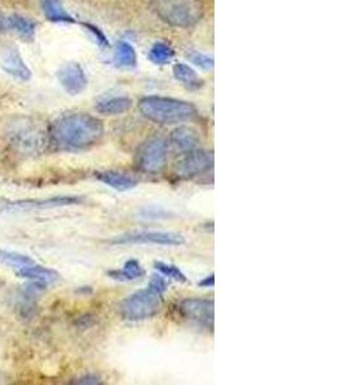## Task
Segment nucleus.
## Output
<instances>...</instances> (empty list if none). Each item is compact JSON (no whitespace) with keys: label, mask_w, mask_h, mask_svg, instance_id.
Returning a JSON list of instances; mask_svg holds the SVG:
<instances>
[{"label":"nucleus","mask_w":343,"mask_h":385,"mask_svg":"<svg viewBox=\"0 0 343 385\" xmlns=\"http://www.w3.org/2000/svg\"><path fill=\"white\" fill-rule=\"evenodd\" d=\"M95 177L102 183L108 185L110 188L117 190V192L132 190L139 184V180L130 173L113 171V170L97 173H95Z\"/></svg>","instance_id":"ddd939ff"},{"label":"nucleus","mask_w":343,"mask_h":385,"mask_svg":"<svg viewBox=\"0 0 343 385\" xmlns=\"http://www.w3.org/2000/svg\"><path fill=\"white\" fill-rule=\"evenodd\" d=\"M62 88L71 95H78L88 86V77L79 63L69 62L63 64L57 73Z\"/></svg>","instance_id":"9b49d317"},{"label":"nucleus","mask_w":343,"mask_h":385,"mask_svg":"<svg viewBox=\"0 0 343 385\" xmlns=\"http://www.w3.org/2000/svg\"><path fill=\"white\" fill-rule=\"evenodd\" d=\"M0 67L3 71L21 82H27L31 79L30 69L16 47H7L0 53Z\"/></svg>","instance_id":"f8f14e48"},{"label":"nucleus","mask_w":343,"mask_h":385,"mask_svg":"<svg viewBox=\"0 0 343 385\" xmlns=\"http://www.w3.org/2000/svg\"><path fill=\"white\" fill-rule=\"evenodd\" d=\"M188 58L189 61L192 62L193 64L201 67V69H212L213 67V60H212L210 55L204 54V53H201V51H191L188 54Z\"/></svg>","instance_id":"393cba45"},{"label":"nucleus","mask_w":343,"mask_h":385,"mask_svg":"<svg viewBox=\"0 0 343 385\" xmlns=\"http://www.w3.org/2000/svg\"><path fill=\"white\" fill-rule=\"evenodd\" d=\"M104 134L103 122L89 113H67L58 117L49 127L48 138L58 151L76 152L94 147Z\"/></svg>","instance_id":"f257e3e1"},{"label":"nucleus","mask_w":343,"mask_h":385,"mask_svg":"<svg viewBox=\"0 0 343 385\" xmlns=\"http://www.w3.org/2000/svg\"><path fill=\"white\" fill-rule=\"evenodd\" d=\"M170 144L175 151L187 154V153L193 152L198 148L200 136L191 127L182 126V127H178L176 130L172 132Z\"/></svg>","instance_id":"4468645a"},{"label":"nucleus","mask_w":343,"mask_h":385,"mask_svg":"<svg viewBox=\"0 0 343 385\" xmlns=\"http://www.w3.org/2000/svg\"><path fill=\"white\" fill-rule=\"evenodd\" d=\"M7 136L20 151L36 152L45 144V132L36 122L27 117H17L8 123Z\"/></svg>","instance_id":"39448f33"},{"label":"nucleus","mask_w":343,"mask_h":385,"mask_svg":"<svg viewBox=\"0 0 343 385\" xmlns=\"http://www.w3.org/2000/svg\"><path fill=\"white\" fill-rule=\"evenodd\" d=\"M3 30H7V26H5V17L0 16V32Z\"/></svg>","instance_id":"c756f323"},{"label":"nucleus","mask_w":343,"mask_h":385,"mask_svg":"<svg viewBox=\"0 0 343 385\" xmlns=\"http://www.w3.org/2000/svg\"><path fill=\"white\" fill-rule=\"evenodd\" d=\"M7 30L14 31L25 40H32L36 32V22L21 14H10L5 17Z\"/></svg>","instance_id":"f3484780"},{"label":"nucleus","mask_w":343,"mask_h":385,"mask_svg":"<svg viewBox=\"0 0 343 385\" xmlns=\"http://www.w3.org/2000/svg\"><path fill=\"white\" fill-rule=\"evenodd\" d=\"M167 161V142L161 136H153L141 144L135 162L143 173H158Z\"/></svg>","instance_id":"423d86ee"},{"label":"nucleus","mask_w":343,"mask_h":385,"mask_svg":"<svg viewBox=\"0 0 343 385\" xmlns=\"http://www.w3.org/2000/svg\"><path fill=\"white\" fill-rule=\"evenodd\" d=\"M84 26L86 27V30L91 32V35L94 36V39L97 40V42H98L101 47H108V45H110L108 39L106 38V35L103 34V31L99 30L97 26L91 25V23H84Z\"/></svg>","instance_id":"a878e982"},{"label":"nucleus","mask_w":343,"mask_h":385,"mask_svg":"<svg viewBox=\"0 0 343 385\" xmlns=\"http://www.w3.org/2000/svg\"><path fill=\"white\" fill-rule=\"evenodd\" d=\"M213 301L204 298H188L179 304L180 314L203 329L213 327Z\"/></svg>","instance_id":"0eeeda50"},{"label":"nucleus","mask_w":343,"mask_h":385,"mask_svg":"<svg viewBox=\"0 0 343 385\" xmlns=\"http://www.w3.org/2000/svg\"><path fill=\"white\" fill-rule=\"evenodd\" d=\"M17 275L20 277L30 279L32 282L41 283V284L47 285V286L56 283L58 280V277H60V275L57 274L54 270L47 269L44 266H39V264H36L22 267L20 270H17Z\"/></svg>","instance_id":"dca6fc26"},{"label":"nucleus","mask_w":343,"mask_h":385,"mask_svg":"<svg viewBox=\"0 0 343 385\" xmlns=\"http://www.w3.org/2000/svg\"><path fill=\"white\" fill-rule=\"evenodd\" d=\"M152 8L165 23L189 29L202 20V0H151Z\"/></svg>","instance_id":"7ed1b4c3"},{"label":"nucleus","mask_w":343,"mask_h":385,"mask_svg":"<svg viewBox=\"0 0 343 385\" xmlns=\"http://www.w3.org/2000/svg\"><path fill=\"white\" fill-rule=\"evenodd\" d=\"M213 164L212 153L206 151H193L187 153L175 167V175L179 179H191L193 176L201 175L210 170Z\"/></svg>","instance_id":"1a4fd4ad"},{"label":"nucleus","mask_w":343,"mask_h":385,"mask_svg":"<svg viewBox=\"0 0 343 385\" xmlns=\"http://www.w3.org/2000/svg\"><path fill=\"white\" fill-rule=\"evenodd\" d=\"M76 384H88V385H97L102 384V379L95 374H88L80 377L79 380L75 382Z\"/></svg>","instance_id":"cd10ccee"},{"label":"nucleus","mask_w":343,"mask_h":385,"mask_svg":"<svg viewBox=\"0 0 343 385\" xmlns=\"http://www.w3.org/2000/svg\"><path fill=\"white\" fill-rule=\"evenodd\" d=\"M213 284H215V277H213V275L204 277L202 282L200 283V285H201V286H204V288H210V286H213Z\"/></svg>","instance_id":"c85d7f7f"},{"label":"nucleus","mask_w":343,"mask_h":385,"mask_svg":"<svg viewBox=\"0 0 343 385\" xmlns=\"http://www.w3.org/2000/svg\"><path fill=\"white\" fill-rule=\"evenodd\" d=\"M154 267H156V270H157L158 273H161L163 276L170 277V279L175 280V282H179V283H185V282H187L185 275L182 274V271L179 270V267H176L175 264L156 262V264H154Z\"/></svg>","instance_id":"b1692460"},{"label":"nucleus","mask_w":343,"mask_h":385,"mask_svg":"<svg viewBox=\"0 0 343 385\" xmlns=\"http://www.w3.org/2000/svg\"><path fill=\"white\" fill-rule=\"evenodd\" d=\"M132 107V99L126 95L104 98L97 103L95 110L103 116H117L129 111Z\"/></svg>","instance_id":"2eb2a0df"},{"label":"nucleus","mask_w":343,"mask_h":385,"mask_svg":"<svg viewBox=\"0 0 343 385\" xmlns=\"http://www.w3.org/2000/svg\"><path fill=\"white\" fill-rule=\"evenodd\" d=\"M0 260L4 262V264H8V266H12L17 270H20L22 267H26V266H31V264H35V261L29 257V256H25V254L16 253V252H0Z\"/></svg>","instance_id":"5701e85b"},{"label":"nucleus","mask_w":343,"mask_h":385,"mask_svg":"<svg viewBox=\"0 0 343 385\" xmlns=\"http://www.w3.org/2000/svg\"><path fill=\"white\" fill-rule=\"evenodd\" d=\"M150 288H152L153 290H156L157 293L163 294L165 290H166V288H167V285H166V282L163 280V277L154 275V276H152Z\"/></svg>","instance_id":"bb28decb"},{"label":"nucleus","mask_w":343,"mask_h":385,"mask_svg":"<svg viewBox=\"0 0 343 385\" xmlns=\"http://www.w3.org/2000/svg\"><path fill=\"white\" fill-rule=\"evenodd\" d=\"M139 111L147 120L160 125H175L189 121L198 113L196 105L189 101L157 95L141 99Z\"/></svg>","instance_id":"f03ea898"},{"label":"nucleus","mask_w":343,"mask_h":385,"mask_svg":"<svg viewBox=\"0 0 343 385\" xmlns=\"http://www.w3.org/2000/svg\"><path fill=\"white\" fill-rule=\"evenodd\" d=\"M175 79L179 82H182V85L189 89V90H197L200 88H202V79L197 75V72L193 70L191 66L185 64V63H176L172 69Z\"/></svg>","instance_id":"6ab92c4d"},{"label":"nucleus","mask_w":343,"mask_h":385,"mask_svg":"<svg viewBox=\"0 0 343 385\" xmlns=\"http://www.w3.org/2000/svg\"><path fill=\"white\" fill-rule=\"evenodd\" d=\"M45 17L54 23H75L76 21L64 8L62 0H41Z\"/></svg>","instance_id":"a211bd4d"},{"label":"nucleus","mask_w":343,"mask_h":385,"mask_svg":"<svg viewBox=\"0 0 343 385\" xmlns=\"http://www.w3.org/2000/svg\"><path fill=\"white\" fill-rule=\"evenodd\" d=\"M84 201L79 195H58L47 199H26L8 203L4 206L5 211H32V210H51L66 206L80 204Z\"/></svg>","instance_id":"9d476101"},{"label":"nucleus","mask_w":343,"mask_h":385,"mask_svg":"<svg viewBox=\"0 0 343 385\" xmlns=\"http://www.w3.org/2000/svg\"><path fill=\"white\" fill-rule=\"evenodd\" d=\"M108 275L112 279L119 280V282H132L141 279V276H144V270L141 267V262L137 260H129L123 264L122 270H113L110 271Z\"/></svg>","instance_id":"aec40b11"},{"label":"nucleus","mask_w":343,"mask_h":385,"mask_svg":"<svg viewBox=\"0 0 343 385\" xmlns=\"http://www.w3.org/2000/svg\"><path fill=\"white\" fill-rule=\"evenodd\" d=\"M115 62L121 67H134L137 64V51L128 41H119L115 51Z\"/></svg>","instance_id":"412c9836"},{"label":"nucleus","mask_w":343,"mask_h":385,"mask_svg":"<svg viewBox=\"0 0 343 385\" xmlns=\"http://www.w3.org/2000/svg\"><path fill=\"white\" fill-rule=\"evenodd\" d=\"M161 306L162 294L148 286L125 298L120 306V311L125 320L144 321L158 314Z\"/></svg>","instance_id":"20e7f679"},{"label":"nucleus","mask_w":343,"mask_h":385,"mask_svg":"<svg viewBox=\"0 0 343 385\" xmlns=\"http://www.w3.org/2000/svg\"><path fill=\"white\" fill-rule=\"evenodd\" d=\"M113 244H156L178 247L184 244V236L172 232H134L116 238Z\"/></svg>","instance_id":"6e6552de"},{"label":"nucleus","mask_w":343,"mask_h":385,"mask_svg":"<svg viewBox=\"0 0 343 385\" xmlns=\"http://www.w3.org/2000/svg\"><path fill=\"white\" fill-rule=\"evenodd\" d=\"M175 55V51L166 42H156L150 51V60L154 64H166L172 61Z\"/></svg>","instance_id":"4be33fe9"}]
</instances>
